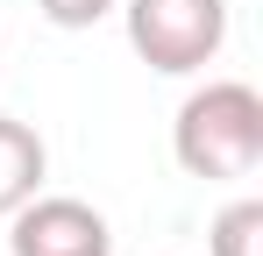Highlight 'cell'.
I'll return each instance as SVG.
<instances>
[{
    "instance_id": "6da1fadb",
    "label": "cell",
    "mask_w": 263,
    "mask_h": 256,
    "mask_svg": "<svg viewBox=\"0 0 263 256\" xmlns=\"http://www.w3.org/2000/svg\"><path fill=\"white\" fill-rule=\"evenodd\" d=\"M171 157L185 164V178H249L263 164V93L249 79H206L199 93H185L171 121Z\"/></svg>"
},
{
    "instance_id": "7a4b0ae2",
    "label": "cell",
    "mask_w": 263,
    "mask_h": 256,
    "mask_svg": "<svg viewBox=\"0 0 263 256\" xmlns=\"http://www.w3.org/2000/svg\"><path fill=\"white\" fill-rule=\"evenodd\" d=\"M121 22H128V50L164 71H206L228 43V0H121Z\"/></svg>"
},
{
    "instance_id": "3957f363",
    "label": "cell",
    "mask_w": 263,
    "mask_h": 256,
    "mask_svg": "<svg viewBox=\"0 0 263 256\" xmlns=\"http://www.w3.org/2000/svg\"><path fill=\"white\" fill-rule=\"evenodd\" d=\"M7 221H14V235H7L14 256H114L107 213L86 207V199H64V192H36Z\"/></svg>"
},
{
    "instance_id": "277c9868",
    "label": "cell",
    "mask_w": 263,
    "mask_h": 256,
    "mask_svg": "<svg viewBox=\"0 0 263 256\" xmlns=\"http://www.w3.org/2000/svg\"><path fill=\"white\" fill-rule=\"evenodd\" d=\"M43 171H50L43 135H36L29 121H14V114H0V221L22 207V199L43 192Z\"/></svg>"
},
{
    "instance_id": "5b68a950",
    "label": "cell",
    "mask_w": 263,
    "mask_h": 256,
    "mask_svg": "<svg viewBox=\"0 0 263 256\" xmlns=\"http://www.w3.org/2000/svg\"><path fill=\"white\" fill-rule=\"evenodd\" d=\"M206 256H263V199H228L206 228Z\"/></svg>"
},
{
    "instance_id": "8992f818",
    "label": "cell",
    "mask_w": 263,
    "mask_h": 256,
    "mask_svg": "<svg viewBox=\"0 0 263 256\" xmlns=\"http://www.w3.org/2000/svg\"><path fill=\"white\" fill-rule=\"evenodd\" d=\"M36 7H43L50 29H92V22H107L121 0H36Z\"/></svg>"
}]
</instances>
